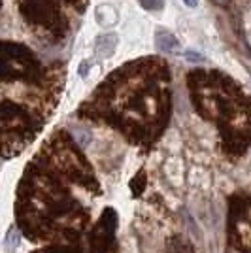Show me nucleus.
<instances>
[{"label":"nucleus","instance_id":"nucleus-1","mask_svg":"<svg viewBox=\"0 0 251 253\" xmlns=\"http://www.w3.org/2000/svg\"><path fill=\"white\" fill-rule=\"evenodd\" d=\"M172 110L170 66L161 57L121 64L80 106V116L106 121L134 140H151Z\"/></svg>","mask_w":251,"mask_h":253},{"label":"nucleus","instance_id":"nucleus-2","mask_svg":"<svg viewBox=\"0 0 251 253\" xmlns=\"http://www.w3.org/2000/svg\"><path fill=\"white\" fill-rule=\"evenodd\" d=\"M191 102L202 117L217 123L232 148L251 136V98L229 74L211 68H193L187 74Z\"/></svg>","mask_w":251,"mask_h":253},{"label":"nucleus","instance_id":"nucleus-3","mask_svg":"<svg viewBox=\"0 0 251 253\" xmlns=\"http://www.w3.org/2000/svg\"><path fill=\"white\" fill-rule=\"evenodd\" d=\"M89 0H25L29 21L51 43L66 40L78 27Z\"/></svg>","mask_w":251,"mask_h":253},{"label":"nucleus","instance_id":"nucleus-4","mask_svg":"<svg viewBox=\"0 0 251 253\" xmlns=\"http://www.w3.org/2000/svg\"><path fill=\"white\" fill-rule=\"evenodd\" d=\"M155 45H157L159 51H174L178 47V40H176V36H172L168 31H157Z\"/></svg>","mask_w":251,"mask_h":253},{"label":"nucleus","instance_id":"nucleus-5","mask_svg":"<svg viewBox=\"0 0 251 253\" xmlns=\"http://www.w3.org/2000/svg\"><path fill=\"white\" fill-rule=\"evenodd\" d=\"M115 45H117L115 34H104L96 40V51L100 57H112V53L115 51Z\"/></svg>","mask_w":251,"mask_h":253},{"label":"nucleus","instance_id":"nucleus-6","mask_svg":"<svg viewBox=\"0 0 251 253\" xmlns=\"http://www.w3.org/2000/svg\"><path fill=\"white\" fill-rule=\"evenodd\" d=\"M17 244H19V234H17L15 229H10V231H8V236H6V240H4L6 250H8V252H13V250L17 248Z\"/></svg>","mask_w":251,"mask_h":253},{"label":"nucleus","instance_id":"nucleus-7","mask_svg":"<svg viewBox=\"0 0 251 253\" xmlns=\"http://www.w3.org/2000/svg\"><path fill=\"white\" fill-rule=\"evenodd\" d=\"M140 2V6L147 11H157L163 8V4H165V0H138Z\"/></svg>","mask_w":251,"mask_h":253},{"label":"nucleus","instance_id":"nucleus-8","mask_svg":"<svg viewBox=\"0 0 251 253\" xmlns=\"http://www.w3.org/2000/svg\"><path fill=\"white\" fill-rule=\"evenodd\" d=\"M183 2H185V4H187L189 8H195V6H197V4H199V0H183Z\"/></svg>","mask_w":251,"mask_h":253}]
</instances>
